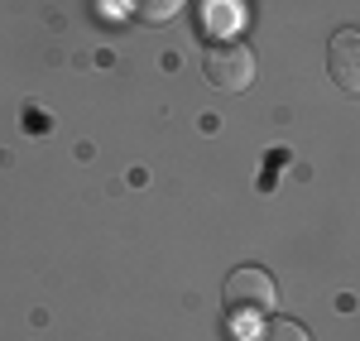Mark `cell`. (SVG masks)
I'll return each mask as SVG.
<instances>
[{
	"label": "cell",
	"instance_id": "3957f363",
	"mask_svg": "<svg viewBox=\"0 0 360 341\" xmlns=\"http://www.w3.org/2000/svg\"><path fill=\"white\" fill-rule=\"evenodd\" d=\"M327 67H332V82L341 86L346 96L360 91V34L356 29H336L332 34V58H327Z\"/></svg>",
	"mask_w": 360,
	"mask_h": 341
},
{
	"label": "cell",
	"instance_id": "7a4b0ae2",
	"mask_svg": "<svg viewBox=\"0 0 360 341\" xmlns=\"http://www.w3.org/2000/svg\"><path fill=\"white\" fill-rule=\"evenodd\" d=\"M274 279H269V269H255V264H245V269H236L231 279H226L221 298H226V313L236 317V322H250L255 327V317L269 313L274 308Z\"/></svg>",
	"mask_w": 360,
	"mask_h": 341
},
{
	"label": "cell",
	"instance_id": "5b68a950",
	"mask_svg": "<svg viewBox=\"0 0 360 341\" xmlns=\"http://www.w3.org/2000/svg\"><path fill=\"white\" fill-rule=\"evenodd\" d=\"M255 341H312V337H307L293 317H269V322L255 332Z\"/></svg>",
	"mask_w": 360,
	"mask_h": 341
},
{
	"label": "cell",
	"instance_id": "277c9868",
	"mask_svg": "<svg viewBox=\"0 0 360 341\" xmlns=\"http://www.w3.org/2000/svg\"><path fill=\"white\" fill-rule=\"evenodd\" d=\"M130 5V15H135L139 25H168V20H178V10L188 5V0H125Z\"/></svg>",
	"mask_w": 360,
	"mask_h": 341
},
{
	"label": "cell",
	"instance_id": "6da1fadb",
	"mask_svg": "<svg viewBox=\"0 0 360 341\" xmlns=\"http://www.w3.org/2000/svg\"><path fill=\"white\" fill-rule=\"evenodd\" d=\"M202 72L221 91H245L255 82V53H250L245 39H212L207 58H202Z\"/></svg>",
	"mask_w": 360,
	"mask_h": 341
}]
</instances>
